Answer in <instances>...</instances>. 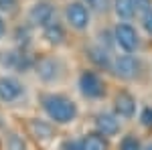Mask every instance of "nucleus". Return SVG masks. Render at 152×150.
<instances>
[{"mask_svg":"<svg viewBox=\"0 0 152 150\" xmlns=\"http://www.w3.org/2000/svg\"><path fill=\"white\" fill-rule=\"evenodd\" d=\"M43 110L55 124H69L77 118V105L73 100L61 93H47L43 95Z\"/></svg>","mask_w":152,"mask_h":150,"instance_id":"1","label":"nucleus"},{"mask_svg":"<svg viewBox=\"0 0 152 150\" xmlns=\"http://www.w3.org/2000/svg\"><path fill=\"white\" fill-rule=\"evenodd\" d=\"M79 91L87 100H99L105 93V85L95 71H83L79 75Z\"/></svg>","mask_w":152,"mask_h":150,"instance_id":"2","label":"nucleus"},{"mask_svg":"<svg viewBox=\"0 0 152 150\" xmlns=\"http://www.w3.org/2000/svg\"><path fill=\"white\" fill-rule=\"evenodd\" d=\"M114 41H116V45L124 53H134L138 49V45H140V39H138L136 29L128 23H120L114 29Z\"/></svg>","mask_w":152,"mask_h":150,"instance_id":"3","label":"nucleus"},{"mask_svg":"<svg viewBox=\"0 0 152 150\" xmlns=\"http://www.w3.org/2000/svg\"><path fill=\"white\" fill-rule=\"evenodd\" d=\"M89 8L85 6V2H69L65 6V20L69 23L71 29L83 31L89 24Z\"/></svg>","mask_w":152,"mask_h":150,"instance_id":"4","label":"nucleus"},{"mask_svg":"<svg viewBox=\"0 0 152 150\" xmlns=\"http://www.w3.org/2000/svg\"><path fill=\"white\" fill-rule=\"evenodd\" d=\"M112 71L116 73L120 79H126V81H132L138 77L140 73V61L134 57L132 53H126V55H120V57L114 61V67Z\"/></svg>","mask_w":152,"mask_h":150,"instance_id":"5","label":"nucleus"},{"mask_svg":"<svg viewBox=\"0 0 152 150\" xmlns=\"http://www.w3.org/2000/svg\"><path fill=\"white\" fill-rule=\"evenodd\" d=\"M51 20H55V8L49 2H37L28 12V23L33 26H47Z\"/></svg>","mask_w":152,"mask_h":150,"instance_id":"6","label":"nucleus"},{"mask_svg":"<svg viewBox=\"0 0 152 150\" xmlns=\"http://www.w3.org/2000/svg\"><path fill=\"white\" fill-rule=\"evenodd\" d=\"M95 128L99 134L104 136H116L120 132V120L118 114H110V112H102L95 116Z\"/></svg>","mask_w":152,"mask_h":150,"instance_id":"7","label":"nucleus"},{"mask_svg":"<svg viewBox=\"0 0 152 150\" xmlns=\"http://www.w3.org/2000/svg\"><path fill=\"white\" fill-rule=\"evenodd\" d=\"M114 110H116L118 118H132L136 114V100L130 95L128 91H120L114 97Z\"/></svg>","mask_w":152,"mask_h":150,"instance_id":"8","label":"nucleus"},{"mask_svg":"<svg viewBox=\"0 0 152 150\" xmlns=\"http://www.w3.org/2000/svg\"><path fill=\"white\" fill-rule=\"evenodd\" d=\"M23 95V85L14 77H0V100L2 102H14Z\"/></svg>","mask_w":152,"mask_h":150,"instance_id":"9","label":"nucleus"},{"mask_svg":"<svg viewBox=\"0 0 152 150\" xmlns=\"http://www.w3.org/2000/svg\"><path fill=\"white\" fill-rule=\"evenodd\" d=\"M43 37L47 39L49 45H61L65 41V29L57 20H51L47 26H43Z\"/></svg>","mask_w":152,"mask_h":150,"instance_id":"10","label":"nucleus"},{"mask_svg":"<svg viewBox=\"0 0 152 150\" xmlns=\"http://www.w3.org/2000/svg\"><path fill=\"white\" fill-rule=\"evenodd\" d=\"M87 57L89 61L94 63L95 67H99V69H112L114 67V63L110 61V55H107V51H105L104 47H89L87 49Z\"/></svg>","mask_w":152,"mask_h":150,"instance_id":"11","label":"nucleus"},{"mask_svg":"<svg viewBox=\"0 0 152 150\" xmlns=\"http://www.w3.org/2000/svg\"><path fill=\"white\" fill-rule=\"evenodd\" d=\"M81 146L83 150H107V142H105L104 134L91 132V134H85L81 138Z\"/></svg>","mask_w":152,"mask_h":150,"instance_id":"12","label":"nucleus"},{"mask_svg":"<svg viewBox=\"0 0 152 150\" xmlns=\"http://www.w3.org/2000/svg\"><path fill=\"white\" fill-rule=\"evenodd\" d=\"M37 75L41 77V79L45 81H53L57 77V63L55 61H51V59H41L39 63H37Z\"/></svg>","mask_w":152,"mask_h":150,"instance_id":"13","label":"nucleus"},{"mask_svg":"<svg viewBox=\"0 0 152 150\" xmlns=\"http://www.w3.org/2000/svg\"><path fill=\"white\" fill-rule=\"evenodd\" d=\"M114 10H116L118 18H122V20H130V18L136 14L134 0H114Z\"/></svg>","mask_w":152,"mask_h":150,"instance_id":"14","label":"nucleus"},{"mask_svg":"<svg viewBox=\"0 0 152 150\" xmlns=\"http://www.w3.org/2000/svg\"><path fill=\"white\" fill-rule=\"evenodd\" d=\"M120 150H142V144L134 134H126L120 140Z\"/></svg>","mask_w":152,"mask_h":150,"instance_id":"15","label":"nucleus"},{"mask_svg":"<svg viewBox=\"0 0 152 150\" xmlns=\"http://www.w3.org/2000/svg\"><path fill=\"white\" fill-rule=\"evenodd\" d=\"M31 128H33V132H35L37 138H45L49 140L51 138V126H47V124H43V122H39V120H35L33 124H31Z\"/></svg>","mask_w":152,"mask_h":150,"instance_id":"16","label":"nucleus"},{"mask_svg":"<svg viewBox=\"0 0 152 150\" xmlns=\"http://www.w3.org/2000/svg\"><path fill=\"white\" fill-rule=\"evenodd\" d=\"M85 6L95 12H105L110 8V0H85Z\"/></svg>","mask_w":152,"mask_h":150,"instance_id":"17","label":"nucleus"},{"mask_svg":"<svg viewBox=\"0 0 152 150\" xmlns=\"http://www.w3.org/2000/svg\"><path fill=\"white\" fill-rule=\"evenodd\" d=\"M8 150H26V144L18 134H10L8 136Z\"/></svg>","mask_w":152,"mask_h":150,"instance_id":"18","label":"nucleus"},{"mask_svg":"<svg viewBox=\"0 0 152 150\" xmlns=\"http://www.w3.org/2000/svg\"><path fill=\"white\" fill-rule=\"evenodd\" d=\"M134 6H136V14H146L148 10H152V0H134Z\"/></svg>","mask_w":152,"mask_h":150,"instance_id":"19","label":"nucleus"},{"mask_svg":"<svg viewBox=\"0 0 152 150\" xmlns=\"http://www.w3.org/2000/svg\"><path fill=\"white\" fill-rule=\"evenodd\" d=\"M140 124L144 128H152V108H144L140 114Z\"/></svg>","mask_w":152,"mask_h":150,"instance_id":"20","label":"nucleus"},{"mask_svg":"<svg viewBox=\"0 0 152 150\" xmlns=\"http://www.w3.org/2000/svg\"><path fill=\"white\" fill-rule=\"evenodd\" d=\"M61 150H83V146H81V140H75V138L65 140V142L61 144Z\"/></svg>","mask_w":152,"mask_h":150,"instance_id":"21","label":"nucleus"},{"mask_svg":"<svg viewBox=\"0 0 152 150\" xmlns=\"http://www.w3.org/2000/svg\"><path fill=\"white\" fill-rule=\"evenodd\" d=\"M16 8V0H0V10L2 12H12Z\"/></svg>","mask_w":152,"mask_h":150,"instance_id":"22","label":"nucleus"},{"mask_svg":"<svg viewBox=\"0 0 152 150\" xmlns=\"http://www.w3.org/2000/svg\"><path fill=\"white\" fill-rule=\"evenodd\" d=\"M142 24H144V29H146V33L152 35V10H148L144 14V18H142Z\"/></svg>","mask_w":152,"mask_h":150,"instance_id":"23","label":"nucleus"},{"mask_svg":"<svg viewBox=\"0 0 152 150\" xmlns=\"http://www.w3.org/2000/svg\"><path fill=\"white\" fill-rule=\"evenodd\" d=\"M6 35V24H4V18L0 16V39Z\"/></svg>","mask_w":152,"mask_h":150,"instance_id":"24","label":"nucleus"},{"mask_svg":"<svg viewBox=\"0 0 152 150\" xmlns=\"http://www.w3.org/2000/svg\"><path fill=\"white\" fill-rule=\"evenodd\" d=\"M142 150H152V144H148V146H146V148H142Z\"/></svg>","mask_w":152,"mask_h":150,"instance_id":"25","label":"nucleus"}]
</instances>
